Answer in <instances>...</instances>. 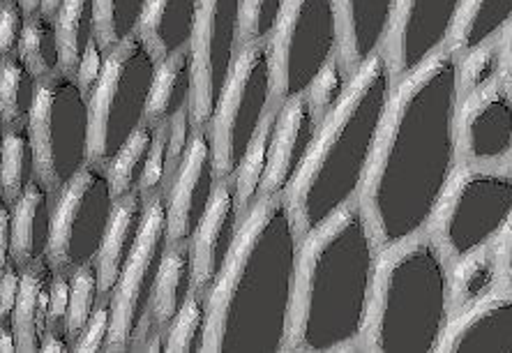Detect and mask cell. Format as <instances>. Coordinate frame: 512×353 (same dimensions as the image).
Returning a JSON list of instances; mask_svg holds the SVG:
<instances>
[{
	"label": "cell",
	"mask_w": 512,
	"mask_h": 353,
	"mask_svg": "<svg viewBox=\"0 0 512 353\" xmlns=\"http://www.w3.org/2000/svg\"><path fill=\"white\" fill-rule=\"evenodd\" d=\"M459 58L448 47L395 81L358 204L381 247L425 234L462 164Z\"/></svg>",
	"instance_id": "6da1fadb"
},
{
	"label": "cell",
	"mask_w": 512,
	"mask_h": 353,
	"mask_svg": "<svg viewBox=\"0 0 512 353\" xmlns=\"http://www.w3.org/2000/svg\"><path fill=\"white\" fill-rule=\"evenodd\" d=\"M300 238L284 197L259 199L247 210L206 294V353L286 351Z\"/></svg>",
	"instance_id": "7a4b0ae2"
},
{
	"label": "cell",
	"mask_w": 512,
	"mask_h": 353,
	"mask_svg": "<svg viewBox=\"0 0 512 353\" xmlns=\"http://www.w3.org/2000/svg\"><path fill=\"white\" fill-rule=\"evenodd\" d=\"M379 252L358 201L300 238L286 351L360 349Z\"/></svg>",
	"instance_id": "3957f363"
},
{
	"label": "cell",
	"mask_w": 512,
	"mask_h": 353,
	"mask_svg": "<svg viewBox=\"0 0 512 353\" xmlns=\"http://www.w3.org/2000/svg\"><path fill=\"white\" fill-rule=\"evenodd\" d=\"M393 88V70L381 51L351 74L340 102L321 118L307 160L284 197L300 236L358 201Z\"/></svg>",
	"instance_id": "277c9868"
},
{
	"label": "cell",
	"mask_w": 512,
	"mask_h": 353,
	"mask_svg": "<svg viewBox=\"0 0 512 353\" xmlns=\"http://www.w3.org/2000/svg\"><path fill=\"white\" fill-rule=\"evenodd\" d=\"M453 312L450 259L427 231L381 247L360 349L434 353Z\"/></svg>",
	"instance_id": "5b68a950"
},
{
	"label": "cell",
	"mask_w": 512,
	"mask_h": 353,
	"mask_svg": "<svg viewBox=\"0 0 512 353\" xmlns=\"http://www.w3.org/2000/svg\"><path fill=\"white\" fill-rule=\"evenodd\" d=\"M160 58L139 33L109 47L90 97V162L107 164L146 123L148 97Z\"/></svg>",
	"instance_id": "8992f818"
},
{
	"label": "cell",
	"mask_w": 512,
	"mask_h": 353,
	"mask_svg": "<svg viewBox=\"0 0 512 353\" xmlns=\"http://www.w3.org/2000/svg\"><path fill=\"white\" fill-rule=\"evenodd\" d=\"M512 217V171L462 162L436 206L427 234L450 261L494 243Z\"/></svg>",
	"instance_id": "52a82bcc"
},
{
	"label": "cell",
	"mask_w": 512,
	"mask_h": 353,
	"mask_svg": "<svg viewBox=\"0 0 512 353\" xmlns=\"http://www.w3.org/2000/svg\"><path fill=\"white\" fill-rule=\"evenodd\" d=\"M37 176L58 192L90 162V97L77 77L58 72L42 79L28 116Z\"/></svg>",
	"instance_id": "ba28073f"
},
{
	"label": "cell",
	"mask_w": 512,
	"mask_h": 353,
	"mask_svg": "<svg viewBox=\"0 0 512 353\" xmlns=\"http://www.w3.org/2000/svg\"><path fill=\"white\" fill-rule=\"evenodd\" d=\"M266 47L275 107L305 97L314 79L340 54L335 0H289Z\"/></svg>",
	"instance_id": "9c48e42d"
},
{
	"label": "cell",
	"mask_w": 512,
	"mask_h": 353,
	"mask_svg": "<svg viewBox=\"0 0 512 353\" xmlns=\"http://www.w3.org/2000/svg\"><path fill=\"white\" fill-rule=\"evenodd\" d=\"M275 109L273 74L266 44H243L231 77L217 100L210 134L220 178H233L252 139Z\"/></svg>",
	"instance_id": "30bf717a"
},
{
	"label": "cell",
	"mask_w": 512,
	"mask_h": 353,
	"mask_svg": "<svg viewBox=\"0 0 512 353\" xmlns=\"http://www.w3.org/2000/svg\"><path fill=\"white\" fill-rule=\"evenodd\" d=\"M116 201L114 183L100 162H88L67 180L54 201L49 264L65 273L97 264Z\"/></svg>",
	"instance_id": "8fae6325"
},
{
	"label": "cell",
	"mask_w": 512,
	"mask_h": 353,
	"mask_svg": "<svg viewBox=\"0 0 512 353\" xmlns=\"http://www.w3.org/2000/svg\"><path fill=\"white\" fill-rule=\"evenodd\" d=\"M169 245L167 201H164V194H157L148 201L137 247L127 259L114 291L109 294L111 307H114V328H111L107 351H141L148 337V312L153 303L155 282Z\"/></svg>",
	"instance_id": "7c38bea8"
},
{
	"label": "cell",
	"mask_w": 512,
	"mask_h": 353,
	"mask_svg": "<svg viewBox=\"0 0 512 353\" xmlns=\"http://www.w3.org/2000/svg\"><path fill=\"white\" fill-rule=\"evenodd\" d=\"M240 49V0H199L190 42L194 127L210 125L213 120L217 100L231 77Z\"/></svg>",
	"instance_id": "4fadbf2b"
},
{
	"label": "cell",
	"mask_w": 512,
	"mask_h": 353,
	"mask_svg": "<svg viewBox=\"0 0 512 353\" xmlns=\"http://www.w3.org/2000/svg\"><path fill=\"white\" fill-rule=\"evenodd\" d=\"M462 3L464 0H397L393 26L383 47L395 81L448 47Z\"/></svg>",
	"instance_id": "5bb4252c"
},
{
	"label": "cell",
	"mask_w": 512,
	"mask_h": 353,
	"mask_svg": "<svg viewBox=\"0 0 512 353\" xmlns=\"http://www.w3.org/2000/svg\"><path fill=\"white\" fill-rule=\"evenodd\" d=\"M220 180L210 125L194 127L183 160L164 192L171 243H190L208 206L213 204Z\"/></svg>",
	"instance_id": "9a60e30c"
},
{
	"label": "cell",
	"mask_w": 512,
	"mask_h": 353,
	"mask_svg": "<svg viewBox=\"0 0 512 353\" xmlns=\"http://www.w3.org/2000/svg\"><path fill=\"white\" fill-rule=\"evenodd\" d=\"M457 144L462 162L499 164L512 153V90L496 81L459 97Z\"/></svg>",
	"instance_id": "2e32d148"
},
{
	"label": "cell",
	"mask_w": 512,
	"mask_h": 353,
	"mask_svg": "<svg viewBox=\"0 0 512 353\" xmlns=\"http://www.w3.org/2000/svg\"><path fill=\"white\" fill-rule=\"evenodd\" d=\"M245 208L240 206L236 183L233 178H222L217 185L213 204L208 206L201 224L190 240L192 264H194V284L197 289L208 294L217 275L227 261L233 243H236L238 229L245 220Z\"/></svg>",
	"instance_id": "e0dca14e"
},
{
	"label": "cell",
	"mask_w": 512,
	"mask_h": 353,
	"mask_svg": "<svg viewBox=\"0 0 512 353\" xmlns=\"http://www.w3.org/2000/svg\"><path fill=\"white\" fill-rule=\"evenodd\" d=\"M441 353H512V291H492L455 310L439 344Z\"/></svg>",
	"instance_id": "ac0fdd59"
},
{
	"label": "cell",
	"mask_w": 512,
	"mask_h": 353,
	"mask_svg": "<svg viewBox=\"0 0 512 353\" xmlns=\"http://www.w3.org/2000/svg\"><path fill=\"white\" fill-rule=\"evenodd\" d=\"M192 60L190 51L160 60L148 97L146 120L155 125H167L171 137V153L180 164L187 144H190L192 123Z\"/></svg>",
	"instance_id": "d6986e66"
},
{
	"label": "cell",
	"mask_w": 512,
	"mask_h": 353,
	"mask_svg": "<svg viewBox=\"0 0 512 353\" xmlns=\"http://www.w3.org/2000/svg\"><path fill=\"white\" fill-rule=\"evenodd\" d=\"M319 123L321 118L307 97H296V100L282 104L280 114H277L273 157H270V169L261 199L286 197L300 167L307 160Z\"/></svg>",
	"instance_id": "ffe728a7"
},
{
	"label": "cell",
	"mask_w": 512,
	"mask_h": 353,
	"mask_svg": "<svg viewBox=\"0 0 512 353\" xmlns=\"http://www.w3.org/2000/svg\"><path fill=\"white\" fill-rule=\"evenodd\" d=\"M58 26L63 72L77 77L88 90L100 77L107 47L97 24V0H63L54 14Z\"/></svg>",
	"instance_id": "44dd1931"
},
{
	"label": "cell",
	"mask_w": 512,
	"mask_h": 353,
	"mask_svg": "<svg viewBox=\"0 0 512 353\" xmlns=\"http://www.w3.org/2000/svg\"><path fill=\"white\" fill-rule=\"evenodd\" d=\"M340 56L351 74L386 47L397 0H335Z\"/></svg>",
	"instance_id": "7402d4cb"
},
{
	"label": "cell",
	"mask_w": 512,
	"mask_h": 353,
	"mask_svg": "<svg viewBox=\"0 0 512 353\" xmlns=\"http://www.w3.org/2000/svg\"><path fill=\"white\" fill-rule=\"evenodd\" d=\"M194 264L190 243H171L164 254L160 275H157L153 303L148 312V337L141 351H164L162 335L176 314L183 310L187 298L194 294Z\"/></svg>",
	"instance_id": "603a6c76"
},
{
	"label": "cell",
	"mask_w": 512,
	"mask_h": 353,
	"mask_svg": "<svg viewBox=\"0 0 512 353\" xmlns=\"http://www.w3.org/2000/svg\"><path fill=\"white\" fill-rule=\"evenodd\" d=\"M56 192L40 176L33 178L24 194L12 204V259L21 266L49 261L51 220H54Z\"/></svg>",
	"instance_id": "cb8c5ba5"
},
{
	"label": "cell",
	"mask_w": 512,
	"mask_h": 353,
	"mask_svg": "<svg viewBox=\"0 0 512 353\" xmlns=\"http://www.w3.org/2000/svg\"><path fill=\"white\" fill-rule=\"evenodd\" d=\"M148 197L141 190L125 194L116 201L114 213H111L107 234L102 240L100 257H97V270H100V282L104 294H111L120 280V273L137 247L141 236L143 220H146Z\"/></svg>",
	"instance_id": "d4e9b609"
},
{
	"label": "cell",
	"mask_w": 512,
	"mask_h": 353,
	"mask_svg": "<svg viewBox=\"0 0 512 353\" xmlns=\"http://www.w3.org/2000/svg\"><path fill=\"white\" fill-rule=\"evenodd\" d=\"M199 0H146L141 7L139 33L155 56L164 60L190 51Z\"/></svg>",
	"instance_id": "484cf974"
},
{
	"label": "cell",
	"mask_w": 512,
	"mask_h": 353,
	"mask_svg": "<svg viewBox=\"0 0 512 353\" xmlns=\"http://www.w3.org/2000/svg\"><path fill=\"white\" fill-rule=\"evenodd\" d=\"M56 268L49 261L28 266L21 284V296L14 314V326H17L21 353H42L44 337L49 330V303H51V284H54Z\"/></svg>",
	"instance_id": "4316f807"
},
{
	"label": "cell",
	"mask_w": 512,
	"mask_h": 353,
	"mask_svg": "<svg viewBox=\"0 0 512 353\" xmlns=\"http://www.w3.org/2000/svg\"><path fill=\"white\" fill-rule=\"evenodd\" d=\"M512 21V0H464L459 7L448 49L457 58L492 44Z\"/></svg>",
	"instance_id": "83f0119b"
},
{
	"label": "cell",
	"mask_w": 512,
	"mask_h": 353,
	"mask_svg": "<svg viewBox=\"0 0 512 353\" xmlns=\"http://www.w3.org/2000/svg\"><path fill=\"white\" fill-rule=\"evenodd\" d=\"M3 150H0V199L14 201L24 194L37 176V157L28 120L0 125Z\"/></svg>",
	"instance_id": "f1b7e54d"
},
{
	"label": "cell",
	"mask_w": 512,
	"mask_h": 353,
	"mask_svg": "<svg viewBox=\"0 0 512 353\" xmlns=\"http://www.w3.org/2000/svg\"><path fill=\"white\" fill-rule=\"evenodd\" d=\"M499 284L501 273L492 247H483L462 259L450 261V296H453L455 310L478 303L480 298L499 289Z\"/></svg>",
	"instance_id": "f546056e"
},
{
	"label": "cell",
	"mask_w": 512,
	"mask_h": 353,
	"mask_svg": "<svg viewBox=\"0 0 512 353\" xmlns=\"http://www.w3.org/2000/svg\"><path fill=\"white\" fill-rule=\"evenodd\" d=\"M277 114H280V107H275L263 120L259 132L252 139L250 148L240 162V167L233 176V183H236V192L240 199V206L245 208V213L254 208L256 201L261 199L263 185H266L268 169H270V157H273V139H275V127H277Z\"/></svg>",
	"instance_id": "4dcf8cb0"
},
{
	"label": "cell",
	"mask_w": 512,
	"mask_h": 353,
	"mask_svg": "<svg viewBox=\"0 0 512 353\" xmlns=\"http://www.w3.org/2000/svg\"><path fill=\"white\" fill-rule=\"evenodd\" d=\"M37 90H40V79L19 51L0 56V125L28 120Z\"/></svg>",
	"instance_id": "1f68e13d"
},
{
	"label": "cell",
	"mask_w": 512,
	"mask_h": 353,
	"mask_svg": "<svg viewBox=\"0 0 512 353\" xmlns=\"http://www.w3.org/2000/svg\"><path fill=\"white\" fill-rule=\"evenodd\" d=\"M157 132H160V125L146 120L139 130H134V134L125 141L123 148L104 164L109 171L111 183H114L118 199L125 197V194L141 190V180L143 174H146L150 153H153L155 148Z\"/></svg>",
	"instance_id": "d6a6232c"
},
{
	"label": "cell",
	"mask_w": 512,
	"mask_h": 353,
	"mask_svg": "<svg viewBox=\"0 0 512 353\" xmlns=\"http://www.w3.org/2000/svg\"><path fill=\"white\" fill-rule=\"evenodd\" d=\"M19 54L26 58L30 70L37 79H49L63 72V54H60L56 17L47 12L30 14L24 40H21Z\"/></svg>",
	"instance_id": "836d02e7"
},
{
	"label": "cell",
	"mask_w": 512,
	"mask_h": 353,
	"mask_svg": "<svg viewBox=\"0 0 512 353\" xmlns=\"http://www.w3.org/2000/svg\"><path fill=\"white\" fill-rule=\"evenodd\" d=\"M208 330V296L194 289L183 310L164 330L162 344L167 353H206Z\"/></svg>",
	"instance_id": "e575fe53"
},
{
	"label": "cell",
	"mask_w": 512,
	"mask_h": 353,
	"mask_svg": "<svg viewBox=\"0 0 512 353\" xmlns=\"http://www.w3.org/2000/svg\"><path fill=\"white\" fill-rule=\"evenodd\" d=\"M104 296L102 282H100V270L97 264H86L72 270V294H70V307H67V321H65V333L72 342L79 340V335L84 333L86 324L93 317L97 305Z\"/></svg>",
	"instance_id": "d590c367"
},
{
	"label": "cell",
	"mask_w": 512,
	"mask_h": 353,
	"mask_svg": "<svg viewBox=\"0 0 512 353\" xmlns=\"http://www.w3.org/2000/svg\"><path fill=\"white\" fill-rule=\"evenodd\" d=\"M501 74L503 56L496 42L485 44V47L459 58V90H462V95L496 84V81H501Z\"/></svg>",
	"instance_id": "8d00e7d4"
},
{
	"label": "cell",
	"mask_w": 512,
	"mask_h": 353,
	"mask_svg": "<svg viewBox=\"0 0 512 353\" xmlns=\"http://www.w3.org/2000/svg\"><path fill=\"white\" fill-rule=\"evenodd\" d=\"M289 0H240V40L266 44L280 24Z\"/></svg>",
	"instance_id": "74e56055"
},
{
	"label": "cell",
	"mask_w": 512,
	"mask_h": 353,
	"mask_svg": "<svg viewBox=\"0 0 512 353\" xmlns=\"http://www.w3.org/2000/svg\"><path fill=\"white\" fill-rule=\"evenodd\" d=\"M143 3L146 0H97V24L104 47H114L137 30Z\"/></svg>",
	"instance_id": "f35d334b"
},
{
	"label": "cell",
	"mask_w": 512,
	"mask_h": 353,
	"mask_svg": "<svg viewBox=\"0 0 512 353\" xmlns=\"http://www.w3.org/2000/svg\"><path fill=\"white\" fill-rule=\"evenodd\" d=\"M349 81H351V72L346 70L342 56L337 54L333 60H330L326 70H323L319 77L314 79L310 93L305 95L307 100H310L316 114H319V118L326 116L328 111L333 109L337 102H340V97L344 95Z\"/></svg>",
	"instance_id": "ab89813d"
},
{
	"label": "cell",
	"mask_w": 512,
	"mask_h": 353,
	"mask_svg": "<svg viewBox=\"0 0 512 353\" xmlns=\"http://www.w3.org/2000/svg\"><path fill=\"white\" fill-rule=\"evenodd\" d=\"M111 328H114V307H111V296L104 294L93 317L74 342V353H95L107 351L111 340Z\"/></svg>",
	"instance_id": "60d3db41"
},
{
	"label": "cell",
	"mask_w": 512,
	"mask_h": 353,
	"mask_svg": "<svg viewBox=\"0 0 512 353\" xmlns=\"http://www.w3.org/2000/svg\"><path fill=\"white\" fill-rule=\"evenodd\" d=\"M30 21V12L21 0H0V56L19 51Z\"/></svg>",
	"instance_id": "b9f144b4"
},
{
	"label": "cell",
	"mask_w": 512,
	"mask_h": 353,
	"mask_svg": "<svg viewBox=\"0 0 512 353\" xmlns=\"http://www.w3.org/2000/svg\"><path fill=\"white\" fill-rule=\"evenodd\" d=\"M72 294V270H56L54 284H51V303H49V328H65L67 307H70Z\"/></svg>",
	"instance_id": "7bdbcfd3"
},
{
	"label": "cell",
	"mask_w": 512,
	"mask_h": 353,
	"mask_svg": "<svg viewBox=\"0 0 512 353\" xmlns=\"http://www.w3.org/2000/svg\"><path fill=\"white\" fill-rule=\"evenodd\" d=\"M489 247H492L496 266H499L501 282L506 284L508 289H512V217L506 227H503L499 238H496Z\"/></svg>",
	"instance_id": "ee69618b"
},
{
	"label": "cell",
	"mask_w": 512,
	"mask_h": 353,
	"mask_svg": "<svg viewBox=\"0 0 512 353\" xmlns=\"http://www.w3.org/2000/svg\"><path fill=\"white\" fill-rule=\"evenodd\" d=\"M12 204L7 199H0V266L10 264L12 259Z\"/></svg>",
	"instance_id": "f6af8a7d"
},
{
	"label": "cell",
	"mask_w": 512,
	"mask_h": 353,
	"mask_svg": "<svg viewBox=\"0 0 512 353\" xmlns=\"http://www.w3.org/2000/svg\"><path fill=\"white\" fill-rule=\"evenodd\" d=\"M503 40H501V56H503V74L508 77V88L512 90V21L508 24V28L503 30Z\"/></svg>",
	"instance_id": "bcb514c9"
},
{
	"label": "cell",
	"mask_w": 512,
	"mask_h": 353,
	"mask_svg": "<svg viewBox=\"0 0 512 353\" xmlns=\"http://www.w3.org/2000/svg\"><path fill=\"white\" fill-rule=\"evenodd\" d=\"M21 5H24L30 14H35V12H42L44 0H21Z\"/></svg>",
	"instance_id": "7dc6e473"
},
{
	"label": "cell",
	"mask_w": 512,
	"mask_h": 353,
	"mask_svg": "<svg viewBox=\"0 0 512 353\" xmlns=\"http://www.w3.org/2000/svg\"><path fill=\"white\" fill-rule=\"evenodd\" d=\"M60 5H63V0H44L42 12H47V14H56V12L60 10Z\"/></svg>",
	"instance_id": "c3c4849f"
}]
</instances>
